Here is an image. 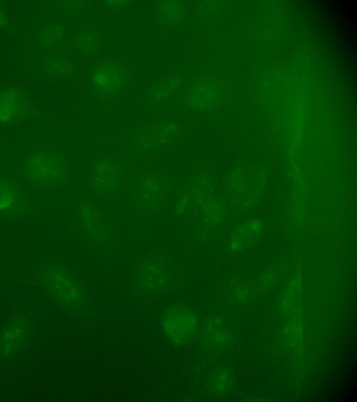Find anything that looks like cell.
Listing matches in <instances>:
<instances>
[{"mask_svg": "<svg viewBox=\"0 0 357 402\" xmlns=\"http://www.w3.org/2000/svg\"><path fill=\"white\" fill-rule=\"evenodd\" d=\"M15 173L24 188L35 193L65 189L75 176L70 153L56 140L38 142L19 152Z\"/></svg>", "mask_w": 357, "mask_h": 402, "instance_id": "6da1fadb", "label": "cell"}, {"mask_svg": "<svg viewBox=\"0 0 357 402\" xmlns=\"http://www.w3.org/2000/svg\"><path fill=\"white\" fill-rule=\"evenodd\" d=\"M171 174L159 167L136 171L130 180V206L139 218L149 219L165 208L173 190Z\"/></svg>", "mask_w": 357, "mask_h": 402, "instance_id": "7a4b0ae2", "label": "cell"}, {"mask_svg": "<svg viewBox=\"0 0 357 402\" xmlns=\"http://www.w3.org/2000/svg\"><path fill=\"white\" fill-rule=\"evenodd\" d=\"M130 173L128 168L114 160H100L93 163L86 175L87 191L106 200H112L121 195Z\"/></svg>", "mask_w": 357, "mask_h": 402, "instance_id": "3957f363", "label": "cell"}, {"mask_svg": "<svg viewBox=\"0 0 357 402\" xmlns=\"http://www.w3.org/2000/svg\"><path fill=\"white\" fill-rule=\"evenodd\" d=\"M40 283L47 293L59 305L77 308L84 302V292L78 279L68 269L57 264L44 266L39 271Z\"/></svg>", "mask_w": 357, "mask_h": 402, "instance_id": "277c9868", "label": "cell"}, {"mask_svg": "<svg viewBox=\"0 0 357 402\" xmlns=\"http://www.w3.org/2000/svg\"><path fill=\"white\" fill-rule=\"evenodd\" d=\"M173 271L169 262L162 256L152 254L142 261L135 276L137 289L146 295H158L172 284Z\"/></svg>", "mask_w": 357, "mask_h": 402, "instance_id": "5b68a950", "label": "cell"}, {"mask_svg": "<svg viewBox=\"0 0 357 402\" xmlns=\"http://www.w3.org/2000/svg\"><path fill=\"white\" fill-rule=\"evenodd\" d=\"M32 207L16 173L0 170V217H20L30 213Z\"/></svg>", "mask_w": 357, "mask_h": 402, "instance_id": "8992f818", "label": "cell"}, {"mask_svg": "<svg viewBox=\"0 0 357 402\" xmlns=\"http://www.w3.org/2000/svg\"><path fill=\"white\" fill-rule=\"evenodd\" d=\"M75 211L83 231L92 242L102 244L109 240V221L96 201L82 198L76 202Z\"/></svg>", "mask_w": 357, "mask_h": 402, "instance_id": "52a82bcc", "label": "cell"}, {"mask_svg": "<svg viewBox=\"0 0 357 402\" xmlns=\"http://www.w3.org/2000/svg\"><path fill=\"white\" fill-rule=\"evenodd\" d=\"M197 324L195 313L184 305L172 306L162 319V329L166 336L178 345L184 344L192 338Z\"/></svg>", "mask_w": 357, "mask_h": 402, "instance_id": "ba28073f", "label": "cell"}, {"mask_svg": "<svg viewBox=\"0 0 357 402\" xmlns=\"http://www.w3.org/2000/svg\"><path fill=\"white\" fill-rule=\"evenodd\" d=\"M29 331V320L25 315L12 316L0 331V357L4 359L17 357L26 343Z\"/></svg>", "mask_w": 357, "mask_h": 402, "instance_id": "9c48e42d", "label": "cell"}, {"mask_svg": "<svg viewBox=\"0 0 357 402\" xmlns=\"http://www.w3.org/2000/svg\"><path fill=\"white\" fill-rule=\"evenodd\" d=\"M28 99L20 90L6 87L0 89V122L17 124L30 117Z\"/></svg>", "mask_w": 357, "mask_h": 402, "instance_id": "30bf717a", "label": "cell"}, {"mask_svg": "<svg viewBox=\"0 0 357 402\" xmlns=\"http://www.w3.org/2000/svg\"><path fill=\"white\" fill-rule=\"evenodd\" d=\"M126 75L119 65L114 62L103 63L93 70L92 85L105 95H114L126 83Z\"/></svg>", "mask_w": 357, "mask_h": 402, "instance_id": "8fae6325", "label": "cell"}, {"mask_svg": "<svg viewBox=\"0 0 357 402\" xmlns=\"http://www.w3.org/2000/svg\"><path fill=\"white\" fill-rule=\"evenodd\" d=\"M2 20H3V17H2L1 15V13H0V22H1Z\"/></svg>", "mask_w": 357, "mask_h": 402, "instance_id": "7c38bea8", "label": "cell"}]
</instances>
